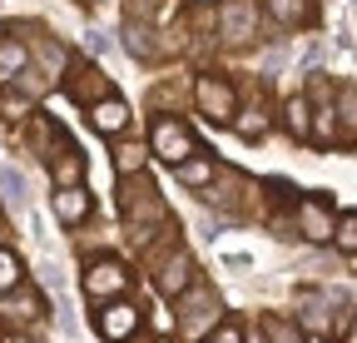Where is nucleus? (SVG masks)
I'll return each mask as SVG.
<instances>
[{
	"instance_id": "f257e3e1",
	"label": "nucleus",
	"mask_w": 357,
	"mask_h": 343,
	"mask_svg": "<svg viewBox=\"0 0 357 343\" xmlns=\"http://www.w3.org/2000/svg\"><path fill=\"white\" fill-rule=\"evenodd\" d=\"M149 145H154V154L169 159V164H178V159L194 154V135L184 130V124H174V119H159V124H154V140H149Z\"/></svg>"
},
{
	"instance_id": "f03ea898",
	"label": "nucleus",
	"mask_w": 357,
	"mask_h": 343,
	"mask_svg": "<svg viewBox=\"0 0 357 343\" xmlns=\"http://www.w3.org/2000/svg\"><path fill=\"white\" fill-rule=\"evenodd\" d=\"M199 105H204V115L218 119V124H223V119H234V85L204 75V80H199Z\"/></svg>"
},
{
	"instance_id": "7ed1b4c3",
	"label": "nucleus",
	"mask_w": 357,
	"mask_h": 343,
	"mask_svg": "<svg viewBox=\"0 0 357 343\" xmlns=\"http://www.w3.org/2000/svg\"><path fill=\"white\" fill-rule=\"evenodd\" d=\"M84 289H89V298H114V293H124L129 289V274L119 269V264H89V274H84Z\"/></svg>"
},
{
	"instance_id": "20e7f679",
	"label": "nucleus",
	"mask_w": 357,
	"mask_h": 343,
	"mask_svg": "<svg viewBox=\"0 0 357 343\" xmlns=\"http://www.w3.org/2000/svg\"><path fill=\"white\" fill-rule=\"evenodd\" d=\"M218 20H223V35H229V40H248L258 10H253V0H223V15Z\"/></svg>"
},
{
	"instance_id": "39448f33",
	"label": "nucleus",
	"mask_w": 357,
	"mask_h": 343,
	"mask_svg": "<svg viewBox=\"0 0 357 343\" xmlns=\"http://www.w3.org/2000/svg\"><path fill=\"white\" fill-rule=\"evenodd\" d=\"M134 328H139V309H134V304H109L100 314V333L105 338H129Z\"/></svg>"
},
{
	"instance_id": "423d86ee",
	"label": "nucleus",
	"mask_w": 357,
	"mask_h": 343,
	"mask_svg": "<svg viewBox=\"0 0 357 343\" xmlns=\"http://www.w3.org/2000/svg\"><path fill=\"white\" fill-rule=\"evenodd\" d=\"M55 214H60V224H79L84 214H89V194H84L79 184L55 189Z\"/></svg>"
},
{
	"instance_id": "0eeeda50",
	"label": "nucleus",
	"mask_w": 357,
	"mask_h": 343,
	"mask_svg": "<svg viewBox=\"0 0 357 343\" xmlns=\"http://www.w3.org/2000/svg\"><path fill=\"white\" fill-rule=\"evenodd\" d=\"M298 219H303V234L307 239H333V219H328L323 199H303L298 204Z\"/></svg>"
},
{
	"instance_id": "6e6552de",
	"label": "nucleus",
	"mask_w": 357,
	"mask_h": 343,
	"mask_svg": "<svg viewBox=\"0 0 357 343\" xmlns=\"http://www.w3.org/2000/svg\"><path fill=\"white\" fill-rule=\"evenodd\" d=\"M89 124H95L100 135H119L124 124H129V110H124L119 100H105V105H95V110H89Z\"/></svg>"
},
{
	"instance_id": "1a4fd4ad",
	"label": "nucleus",
	"mask_w": 357,
	"mask_h": 343,
	"mask_svg": "<svg viewBox=\"0 0 357 343\" xmlns=\"http://www.w3.org/2000/svg\"><path fill=\"white\" fill-rule=\"evenodd\" d=\"M25 65H30V50L20 45V40H0V85H10Z\"/></svg>"
},
{
	"instance_id": "9d476101",
	"label": "nucleus",
	"mask_w": 357,
	"mask_h": 343,
	"mask_svg": "<svg viewBox=\"0 0 357 343\" xmlns=\"http://www.w3.org/2000/svg\"><path fill=\"white\" fill-rule=\"evenodd\" d=\"M204 314H218V298H213L208 289H199L189 304H184V328H189V333H199V328H204Z\"/></svg>"
},
{
	"instance_id": "9b49d317",
	"label": "nucleus",
	"mask_w": 357,
	"mask_h": 343,
	"mask_svg": "<svg viewBox=\"0 0 357 343\" xmlns=\"http://www.w3.org/2000/svg\"><path fill=\"white\" fill-rule=\"evenodd\" d=\"M189 274H194L189 259H184V254H174V259L164 264V274H159V289H164V293H184V289H189Z\"/></svg>"
},
{
	"instance_id": "f8f14e48",
	"label": "nucleus",
	"mask_w": 357,
	"mask_h": 343,
	"mask_svg": "<svg viewBox=\"0 0 357 343\" xmlns=\"http://www.w3.org/2000/svg\"><path fill=\"white\" fill-rule=\"evenodd\" d=\"M20 259H15V254L10 249H0V293H10V289H20Z\"/></svg>"
},
{
	"instance_id": "ddd939ff",
	"label": "nucleus",
	"mask_w": 357,
	"mask_h": 343,
	"mask_svg": "<svg viewBox=\"0 0 357 343\" xmlns=\"http://www.w3.org/2000/svg\"><path fill=\"white\" fill-rule=\"evenodd\" d=\"M268 10H273L283 25H293V20H307V0H268Z\"/></svg>"
},
{
	"instance_id": "4468645a",
	"label": "nucleus",
	"mask_w": 357,
	"mask_h": 343,
	"mask_svg": "<svg viewBox=\"0 0 357 343\" xmlns=\"http://www.w3.org/2000/svg\"><path fill=\"white\" fill-rule=\"evenodd\" d=\"M288 130H293L298 140H307V100H303V95L288 100Z\"/></svg>"
},
{
	"instance_id": "2eb2a0df",
	"label": "nucleus",
	"mask_w": 357,
	"mask_h": 343,
	"mask_svg": "<svg viewBox=\"0 0 357 343\" xmlns=\"http://www.w3.org/2000/svg\"><path fill=\"white\" fill-rule=\"evenodd\" d=\"M333 239H337V249L357 254V209H352V214H342V224L333 229Z\"/></svg>"
},
{
	"instance_id": "dca6fc26",
	"label": "nucleus",
	"mask_w": 357,
	"mask_h": 343,
	"mask_svg": "<svg viewBox=\"0 0 357 343\" xmlns=\"http://www.w3.org/2000/svg\"><path fill=\"white\" fill-rule=\"evenodd\" d=\"M139 164H144V149H139V145H124V149H114V169H119V175H134Z\"/></svg>"
},
{
	"instance_id": "f3484780",
	"label": "nucleus",
	"mask_w": 357,
	"mask_h": 343,
	"mask_svg": "<svg viewBox=\"0 0 357 343\" xmlns=\"http://www.w3.org/2000/svg\"><path fill=\"white\" fill-rule=\"evenodd\" d=\"M0 184H6V199H10V204H25V184H20V175L0 169Z\"/></svg>"
},
{
	"instance_id": "a211bd4d",
	"label": "nucleus",
	"mask_w": 357,
	"mask_h": 343,
	"mask_svg": "<svg viewBox=\"0 0 357 343\" xmlns=\"http://www.w3.org/2000/svg\"><path fill=\"white\" fill-rule=\"evenodd\" d=\"M178 180H184V184H204V180H213V169L199 159V164H184V169H178Z\"/></svg>"
},
{
	"instance_id": "6ab92c4d",
	"label": "nucleus",
	"mask_w": 357,
	"mask_h": 343,
	"mask_svg": "<svg viewBox=\"0 0 357 343\" xmlns=\"http://www.w3.org/2000/svg\"><path fill=\"white\" fill-rule=\"evenodd\" d=\"M268 333H273L278 343H303V333H298V328H288V323H268Z\"/></svg>"
},
{
	"instance_id": "aec40b11",
	"label": "nucleus",
	"mask_w": 357,
	"mask_h": 343,
	"mask_svg": "<svg viewBox=\"0 0 357 343\" xmlns=\"http://www.w3.org/2000/svg\"><path fill=\"white\" fill-rule=\"evenodd\" d=\"M342 115H347V124L357 130V90H342Z\"/></svg>"
},
{
	"instance_id": "412c9836",
	"label": "nucleus",
	"mask_w": 357,
	"mask_h": 343,
	"mask_svg": "<svg viewBox=\"0 0 357 343\" xmlns=\"http://www.w3.org/2000/svg\"><path fill=\"white\" fill-rule=\"evenodd\" d=\"M213 343H238V328H218V333H213Z\"/></svg>"
},
{
	"instance_id": "4be33fe9",
	"label": "nucleus",
	"mask_w": 357,
	"mask_h": 343,
	"mask_svg": "<svg viewBox=\"0 0 357 343\" xmlns=\"http://www.w3.org/2000/svg\"><path fill=\"white\" fill-rule=\"evenodd\" d=\"M0 343H30V338H15V333H6V328H0Z\"/></svg>"
},
{
	"instance_id": "5701e85b",
	"label": "nucleus",
	"mask_w": 357,
	"mask_h": 343,
	"mask_svg": "<svg viewBox=\"0 0 357 343\" xmlns=\"http://www.w3.org/2000/svg\"><path fill=\"white\" fill-rule=\"evenodd\" d=\"M248 343H263V333H253V338H248Z\"/></svg>"
},
{
	"instance_id": "b1692460",
	"label": "nucleus",
	"mask_w": 357,
	"mask_h": 343,
	"mask_svg": "<svg viewBox=\"0 0 357 343\" xmlns=\"http://www.w3.org/2000/svg\"><path fill=\"white\" fill-rule=\"evenodd\" d=\"M347 343H357V333H352V338H347Z\"/></svg>"
}]
</instances>
